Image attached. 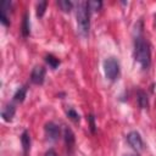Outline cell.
I'll list each match as a JSON object with an SVG mask.
<instances>
[{
  "instance_id": "cell-1",
  "label": "cell",
  "mask_w": 156,
  "mask_h": 156,
  "mask_svg": "<svg viewBox=\"0 0 156 156\" xmlns=\"http://www.w3.org/2000/svg\"><path fill=\"white\" fill-rule=\"evenodd\" d=\"M134 57L144 69H147L150 67L151 63L150 46L140 34H138L134 40Z\"/></svg>"
},
{
  "instance_id": "cell-2",
  "label": "cell",
  "mask_w": 156,
  "mask_h": 156,
  "mask_svg": "<svg viewBox=\"0 0 156 156\" xmlns=\"http://www.w3.org/2000/svg\"><path fill=\"white\" fill-rule=\"evenodd\" d=\"M76 17H77V27L78 32L80 33L82 37H87L89 33L90 28V10L88 2H79L77 5V11H76Z\"/></svg>"
},
{
  "instance_id": "cell-3",
  "label": "cell",
  "mask_w": 156,
  "mask_h": 156,
  "mask_svg": "<svg viewBox=\"0 0 156 156\" xmlns=\"http://www.w3.org/2000/svg\"><path fill=\"white\" fill-rule=\"evenodd\" d=\"M104 72L107 79L115 80L119 74V63L115 57H108L104 61Z\"/></svg>"
},
{
  "instance_id": "cell-4",
  "label": "cell",
  "mask_w": 156,
  "mask_h": 156,
  "mask_svg": "<svg viewBox=\"0 0 156 156\" xmlns=\"http://www.w3.org/2000/svg\"><path fill=\"white\" fill-rule=\"evenodd\" d=\"M127 141L128 144L135 150V151H141L144 149V143L143 139L140 136V134L138 132H130L127 135Z\"/></svg>"
},
{
  "instance_id": "cell-5",
  "label": "cell",
  "mask_w": 156,
  "mask_h": 156,
  "mask_svg": "<svg viewBox=\"0 0 156 156\" xmlns=\"http://www.w3.org/2000/svg\"><path fill=\"white\" fill-rule=\"evenodd\" d=\"M45 78V68L43 66H35L30 73V80L34 84H43Z\"/></svg>"
},
{
  "instance_id": "cell-6",
  "label": "cell",
  "mask_w": 156,
  "mask_h": 156,
  "mask_svg": "<svg viewBox=\"0 0 156 156\" xmlns=\"http://www.w3.org/2000/svg\"><path fill=\"white\" fill-rule=\"evenodd\" d=\"M11 9V1L4 0L0 2V21L4 26H9V11Z\"/></svg>"
},
{
  "instance_id": "cell-7",
  "label": "cell",
  "mask_w": 156,
  "mask_h": 156,
  "mask_svg": "<svg viewBox=\"0 0 156 156\" xmlns=\"http://www.w3.org/2000/svg\"><path fill=\"white\" fill-rule=\"evenodd\" d=\"M45 133L50 140H56L60 135V127L54 122H49L45 124Z\"/></svg>"
},
{
  "instance_id": "cell-8",
  "label": "cell",
  "mask_w": 156,
  "mask_h": 156,
  "mask_svg": "<svg viewBox=\"0 0 156 156\" xmlns=\"http://www.w3.org/2000/svg\"><path fill=\"white\" fill-rule=\"evenodd\" d=\"M15 112H16V108H15L13 105H6L2 110V112H1V117H2L4 121L10 122V121H12V118L15 116Z\"/></svg>"
},
{
  "instance_id": "cell-9",
  "label": "cell",
  "mask_w": 156,
  "mask_h": 156,
  "mask_svg": "<svg viewBox=\"0 0 156 156\" xmlns=\"http://www.w3.org/2000/svg\"><path fill=\"white\" fill-rule=\"evenodd\" d=\"M21 143H22V147H23V152L24 155H27L30 150V135L27 130H24L21 135Z\"/></svg>"
},
{
  "instance_id": "cell-10",
  "label": "cell",
  "mask_w": 156,
  "mask_h": 156,
  "mask_svg": "<svg viewBox=\"0 0 156 156\" xmlns=\"http://www.w3.org/2000/svg\"><path fill=\"white\" fill-rule=\"evenodd\" d=\"M63 135H65V143H66V146H67V149H72L73 147V145H74V134H73V132L69 129V128H65V133H63Z\"/></svg>"
},
{
  "instance_id": "cell-11",
  "label": "cell",
  "mask_w": 156,
  "mask_h": 156,
  "mask_svg": "<svg viewBox=\"0 0 156 156\" xmlns=\"http://www.w3.org/2000/svg\"><path fill=\"white\" fill-rule=\"evenodd\" d=\"M136 98H138V105H139L141 108H146V107H147V105H149L146 93H145V91H143V90H138Z\"/></svg>"
},
{
  "instance_id": "cell-12",
  "label": "cell",
  "mask_w": 156,
  "mask_h": 156,
  "mask_svg": "<svg viewBox=\"0 0 156 156\" xmlns=\"http://www.w3.org/2000/svg\"><path fill=\"white\" fill-rule=\"evenodd\" d=\"M26 93H27V87H21L17 89V91L13 95V100L17 102H22L26 98Z\"/></svg>"
},
{
  "instance_id": "cell-13",
  "label": "cell",
  "mask_w": 156,
  "mask_h": 156,
  "mask_svg": "<svg viewBox=\"0 0 156 156\" xmlns=\"http://www.w3.org/2000/svg\"><path fill=\"white\" fill-rule=\"evenodd\" d=\"M45 61H46V63L51 67V68H57L58 67V65H60V60L57 58V57H55L54 55H51V54H49V55H46L45 56Z\"/></svg>"
},
{
  "instance_id": "cell-14",
  "label": "cell",
  "mask_w": 156,
  "mask_h": 156,
  "mask_svg": "<svg viewBox=\"0 0 156 156\" xmlns=\"http://www.w3.org/2000/svg\"><path fill=\"white\" fill-rule=\"evenodd\" d=\"M29 32H30V28H29L28 13H26L23 16V22H22V34H23V37H28L29 35Z\"/></svg>"
},
{
  "instance_id": "cell-15",
  "label": "cell",
  "mask_w": 156,
  "mask_h": 156,
  "mask_svg": "<svg viewBox=\"0 0 156 156\" xmlns=\"http://www.w3.org/2000/svg\"><path fill=\"white\" fill-rule=\"evenodd\" d=\"M57 4H58V6L61 7V10L65 11V12H69V11L72 10V7H73V2L69 1V0H61V1H58Z\"/></svg>"
},
{
  "instance_id": "cell-16",
  "label": "cell",
  "mask_w": 156,
  "mask_h": 156,
  "mask_svg": "<svg viewBox=\"0 0 156 156\" xmlns=\"http://www.w3.org/2000/svg\"><path fill=\"white\" fill-rule=\"evenodd\" d=\"M46 5H48L46 1L38 2V5H37V16L38 17H43V15L45 13V10H46Z\"/></svg>"
},
{
  "instance_id": "cell-17",
  "label": "cell",
  "mask_w": 156,
  "mask_h": 156,
  "mask_svg": "<svg viewBox=\"0 0 156 156\" xmlns=\"http://www.w3.org/2000/svg\"><path fill=\"white\" fill-rule=\"evenodd\" d=\"M88 5H89L90 11H98V10H100L102 2L101 1H88Z\"/></svg>"
},
{
  "instance_id": "cell-18",
  "label": "cell",
  "mask_w": 156,
  "mask_h": 156,
  "mask_svg": "<svg viewBox=\"0 0 156 156\" xmlns=\"http://www.w3.org/2000/svg\"><path fill=\"white\" fill-rule=\"evenodd\" d=\"M67 116H68V118H71V119L74 121V122H78V121H79V115H78L73 108H69V110L67 111Z\"/></svg>"
},
{
  "instance_id": "cell-19",
  "label": "cell",
  "mask_w": 156,
  "mask_h": 156,
  "mask_svg": "<svg viewBox=\"0 0 156 156\" xmlns=\"http://www.w3.org/2000/svg\"><path fill=\"white\" fill-rule=\"evenodd\" d=\"M88 119H89V123H90V129H91V132L94 133V132H95V122H94V116H93V115H89Z\"/></svg>"
},
{
  "instance_id": "cell-20",
  "label": "cell",
  "mask_w": 156,
  "mask_h": 156,
  "mask_svg": "<svg viewBox=\"0 0 156 156\" xmlns=\"http://www.w3.org/2000/svg\"><path fill=\"white\" fill-rule=\"evenodd\" d=\"M45 156H57V155H56V152H55L52 149H50V150H48V151L45 152Z\"/></svg>"
},
{
  "instance_id": "cell-21",
  "label": "cell",
  "mask_w": 156,
  "mask_h": 156,
  "mask_svg": "<svg viewBox=\"0 0 156 156\" xmlns=\"http://www.w3.org/2000/svg\"><path fill=\"white\" fill-rule=\"evenodd\" d=\"M126 156H132V155H126Z\"/></svg>"
}]
</instances>
